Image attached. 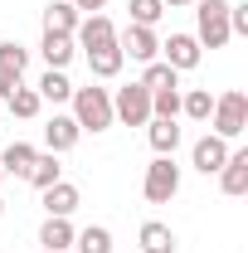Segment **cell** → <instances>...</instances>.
Here are the masks:
<instances>
[{"label": "cell", "mask_w": 248, "mask_h": 253, "mask_svg": "<svg viewBox=\"0 0 248 253\" xmlns=\"http://www.w3.org/2000/svg\"><path fill=\"white\" fill-rule=\"evenodd\" d=\"M151 117H165V122H175V117H180V93H175V88H165V93H151Z\"/></svg>", "instance_id": "27"}, {"label": "cell", "mask_w": 248, "mask_h": 253, "mask_svg": "<svg viewBox=\"0 0 248 253\" xmlns=\"http://www.w3.org/2000/svg\"><path fill=\"white\" fill-rule=\"evenodd\" d=\"M161 49H165V63H170L175 73H185V68L200 63V39H195V34H170Z\"/></svg>", "instance_id": "7"}, {"label": "cell", "mask_w": 248, "mask_h": 253, "mask_svg": "<svg viewBox=\"0 0 248 253\" xmlns=\"http://www.w3.org/2000/svg\"><path fill=\"white\" fill-rule=\"evenodd\" d=\"M34 146H25V141H15V146H5V156H0V170L5 175H30V166H34Z\"/></svg>", "instance_id": "16"}, {"label": "cell", "mask_w": 248, "mask_h": 253, "mask_svg": "<svg viewBox=\"0 0 248 253\" xmlns=\"http://www.w3.org/2000/svg\"><path fill=\"white\" fill-rule=\"evenodd\" d=\"M117 49H122V54H131V59H141V63H156V54H161V39H156L146 25H126V34L117 39Z\"/></svg>", "instance_id": "6"}, {"label": "cell", "mask_w": 248, "mask_h": 253, "mask_svg": "<svg viewBox=\"0 0 248 253\" xmlns=\"http://www.w3.org/2000/svg\"><path fill=\"white\" fill-rule=\"evenodd\" d=\"M180 190V166L170 156H156L151 166H146V180H141V195L151 200V205H165L170 195Z\"/></svg>", "instance_id": "2"}, {"label": "cell", "mask_w": 248, "mask_h": 253, "mask_svg": "<svg viewBox=\"0 0 248 253\" xmlns=\"http://www.w3.org/2000/svg\"><path fill=\"white\" fill-rule=\"evenodd\" d=\"M161 5H170V10H175V5H195V0H161Z\"/></svg>", "instance_id": "32"}, {"label": "cell", "mask_w": 248, "mask_h": 253, "mask_svg": "<svg viewBox=\"0 0 248 253\" xmlns=\"http://www.w3.org/2000/svg\"><path fill=\"white\" fill-rule=\"evenodd\" d=\"M180 112L185 117H195V122H209V112H214V97H209V88H195V93L180 97Z\"/></svg>", "instance_id": "21"}, {"label": "cell", "mask_w": 248, "mask_h": 253, "mask_svg": "<svg viewBox=\"0 0 248 253\" xmlns=\"http://www.w3.org/2000/svg\"><path fill=\"white\" fill-rule=\"evenodd\" d=\"M141 253H175V234L165 224H141Z\"/></svg>", "instance_id": "18"}, {"label": "cell", "mask_w": 248, "mask_h": 253, "mask_svg": "<svg viewBox=\"0 0 248 253\" xmlns=\"http://www.w3.org/2000/svg\"><path fill=\"white\" fill-rule=\"evenodd\" d=\"M44 210H49L54 219H68V214L78 210V185H68V180H54V185L44 190Z\"/></svg>", "instance_id": "12"}, {"label": "cell", "mask_w": 248, "mask_h": 253, "mask_svg": "<svg viewBox=\"0 0 248 253\" xmlns=\"http://www.w3.org/2000/svg\"><path fill=\"white\" fill-rule=\"evenodd\" d=\"M39 97H49V102H68V97H73V83L63 78V68H49V73L39 78Z\"/></svg>", "instance_id": "20"}, {"label": "cell", "mask_w": 248, "mask_h": 253, "mask_svg": "<svg viewBox=\"0 0 248 253\" xmlns=\"http://www.w3.org/2000/svg\"><path fill=\"white\" fill-rule=\"evenodd\" d=\"M102 5H107V0H73V10H88V15H93V10H102Z\"/></svg>", "instance_id": "31"}, {"label": "cell", "mask_w": 248, "mask_h": 253, "mask_svg": "<svg viewBox=\"0 0 248 253\" xmlns=\"http://www.w3.org/2000/svg\"><path fill=\"white\" fill-rule=\"evenodd\" d=\"M112 117H122L126 126H146V122H151V93H146L141 83L117 88V97H112Z\"/></svg>", "instance_id": "5"}, {"label": "cell", "mask_w": 248, "mask_h": 253, "mask_svg": "<svg viewBox=\"0 0 248 253\" xmlns=\"http://www.w3.org/2000/svg\"><path fill=\"white\" fill-rule=\"evenodd\" d=\"M224 161H229L224 136H200V141H195V170H200V175H219Z\"/></svg>", "instance_id": "8"}, {"label": "cell", "mask_w": 248, "mask_h": 253, "mask_svg": "<svg viewBox=\"0 0 248 253\" xmlns=\"http://www.w3.org/2000/svg\"><path fill=\"white\" fill-rule=\"evenodd\" d=\"M200 44L205 49L229 44V0H200Z\"/></svg>", "instance_id": "4"}, {"label": "cell", "mask_w": 248, "mask_h": 253, "mask_svg": "<svg viewBox=\"0 0 248 253\" xmlns=\"http://www.w3.org/2000/svg\"><path fill=\"white\" fill-rule=\"evenodd\" d=\"M229 34H248V5H229Z\"/></svg>", "instance_id": "29"}, {"label": "cell", "mask_w": 248, "mask_h": 253, "mask_svg": "<svg viewBox=\"0 0 248 253\" xmlns=\"http://www.w3.org/2000/svg\"><path fill=\"white\" fill-rule=\"evenodd\" d=\"M219 185H224V195L248 190V151H229V161L219 166Z\"/></svg>", "instance_id": "11"}, {"label": "cell", "mask_w": 248, "mask_h": 253, "mask_svg": "<svg viewBox=\"0 0 248 253\" xmlns=\"http://www.w3.org/2000/svg\"><path fill=\"white\" fill-rule=\"evenodd\" d=\"M248 126V93H224V97H214V136H239Z\"/></svg>", "instance_id": "3"}, {"label": "cell", "mask_w": 248, "mask_h": 253, "mask_svg": "<svg viewBox=\"0 0 248 253\" xmlns=\"http://www.w3.org/2000/svg\"><path fill=\"white\" fill-rule=\"evenodd\" d=\"M0 214H5V200H0Z\"/></svg>", "instance_id": "33"}, {"label": "cell", "mask_w": 248, "mask_h": 253, "mask_svg": "<svg viewBox=\"0 0 248 253\" xmlns=\"http://www.w3.org/2000/svg\"><path fill=\"white\" fill-rule=\"evenodd\" d=\"M151 146H156V156H170L175 146H180V126L175 122H165V117H151Z\"/></svg>", "instance_id": "17"}, {"label": "cell", "mask_w": 248, "mask_h": 253, "mask_svg": "<svg viewBox=\"0 0 248 253\" xmlns=\"http://www.w3.org/2000/svg\"><path fill=\"white\" fill-rule=\"evenodd\" d=\"M15 88H20V78H15V73H5V68H0V97H10V93H15Z\"/></svg>", "instance_id": "30"}, {"label": "cell", "mask_w": 248, "mask_h": 253, "mask_svg": "<svg viewBox=\"0 0 248 253\" xmlns=\"http://www.w3.org/2000/svg\"><path fill=\"white\" fill-rule=\"evenodd\" d=\"M0 180H5V170H0Z\"/></svg>", "instance_id": "34"}, {"label": "cell", "mask_w": 248, "mask_h": 253, "mask_svg": "<svg viewBox=\"0 0 248 253\" xmlns=\"http://www.w3.org/2000/svg\"><path fill=\"white\" fill-rule=\"evenodd\" d=\"M44 253H49V249H44Z\"/></svg>", "instance_id": "35"}, {"label": "cell", "mask_w": 248, "mask_h": 253, "mask_svg": "<svg viewBox=\"0 0 248 253\" xmlns=\"http://www.w3.org/2000/svg\"><path fill=\"white\" fill-rule=\"evenodd\" d=\"M68 59H73V34H44V63L68 68Z\"/></svg>", "instance_id": "19"}, {"label": "cell", "mask_w": 248, "mask_h": 253, "mask_svg": "<svg viewBox=\"0 0 248 253\" xmlns=\"http://www.w3.org/2000/svg\"><path fill=\"white\" fill-rule=\"evenodd\" d=\"M78 136H83V126L73 122V117H59V112H54V122L44 126V141H49V151H54V156H59V151H73V146H78Z\"/></svg>", "instance_id": "9"}, {"label": "cell", "mask_w": 248, "mask_h": 253, "mask_svg": "<svg viewBox=\"0 0 248 253\" xmlns=\"http://www.w3.org/2000/svg\"><path fill=\"white\" fill-rule=\"evenodd\" d=\"M5 102H10V112H15V117H34V112H39V102H44V97L34 93V88H15V93L5 97Z\"/></svg>", "instance_id": "28"}, {"label": "cell", "mask_w": 248, "mask_h": 253, "mask_svg": "<svg viewBox=\"0 0 248 253\" xmlns=\"http://www.w3.org/2000/svg\"><path fill=\"white\" fill-rule=\"evenodd\" d=\"M141 88H146V93H165V88H175V68H170V63H146Z\"/></svg>", "instance_id": "23"}, {"label": "cell", "mask_w": 248, "mask_h": 253, "mask_svg": "<svg viewBox=\"0 0 248 253\" xmlns=\"http://www.w3.org/2000/svg\"><path fill=\"white\" fill-rule=\"evenodd\" d=\"M78 30V10L68 0H49L44 5V34H73Z\"/></svg>", "instance_id": "13"}, {"label": "cell", "mask_w": 248, "mask_h": 253, "mask_svg": "<svg viewBox=\"0 0 248 253\" xmlns=\"http://www.w3.org/2000/svg\"><path fill=\"white\" fill-rule=\"evenodd\" d=\"M126 54L117 49V44H102V49H88V68H93V78H117L122 73Z\"/></svg>", "instance_id": "14"}, {"label": "cell", "mask_w": 248, "mask_h": 253, "mask_svg": "<svg viewBox=\"0 0 248 253\" xmlns=\"http://www.w3.org/2000/svg\"><path fill=\"white\" fill-rule=\"evenodd\" d=\"M25 63H30V49H20L15 39H5V44H0V68H5V73H15V78H20V73H25Z\"/></svg>", "instance_id": "26"}, {"label": "cell", "mask_w": 248, "mask_h": 253, "mask_svg": "<svg viewBox=\"0 0 248 253\" xmlns=\"http://www.w3.org/2000/svg\"><path fill=\"white\" fill-rule=\"evenodd\" d=\"M73 122L83 131H107L112 126V97H107V88H73Z\"/></svg>", "instance_id": "1"}, {"label": "cell", "mask_w": 248, "mask_h": 253, "mask_svg": "<svg viewBox=\"0 0 248 253\" xmlns=\"http://www.w3.org/2000/svg\"><path fill=\"white\" fill-rule=\"evenodd\" d=\"M126 10H131V25H146V30L165 15V5H161V0H126Z\"/></svg>", "instance_id": "25"}, {"label": "cell", "mask_w": 248, "mask_h": 253, "mask_svg": "<svg viewBox=\"0 0 248 253\" xmlns=\"http://www.w3.org/2000/svg\"><path fill=\"white\" fill-rule=\"evenodd\" d=\"M78 44H83V49H102V44H117V30H112V20H107V15H88V20H83V25H78Z\"/></svg>", "instance_id": "10"}, {"label": "cell", "mask_w": 248, "mask_h": 253, "mask_svg": "<svg viewBox=\"0 0 248 253\" xmlns=\"http://www.w3.org/2000/svg\"><path fill=\"white\" fill-rule=\"evenodd\" d=\"M73 244H78V253H112V234L107 229H83V234H73Z\"/></svg>", "instance_id": "22"}, {"label": "cell", "mask_w": 248, "mask_h": 253, "mask_svg": "<svg viewBox=\"0 0 248 253\" xmlns=\"http://www.w3.org/2000/svg\"><path fill=\"white\" fill-rule=\"evenodd\" d=\"M30 180H34L39 190H49L54 180H63V175H59V161H54V151H49V156H34V166H30Z\"/></svg>", "instance_id": "24"}, {"label": "cell", "mask_w": 248, "mask_h": 253, "mask_svg": "<svg viewBox=\"0 0 248 253\" xmlns=\"http://www.w3.org/2000/svg\"><path fill=\"white\" fill-rule=\"evenodd\" d=\"M39 244H44L49 253H63L68 244H73V224H68V219H54V214H49V219H44V229H39Z\"/></svg>", "instance_id": "15"}]
</instances>
